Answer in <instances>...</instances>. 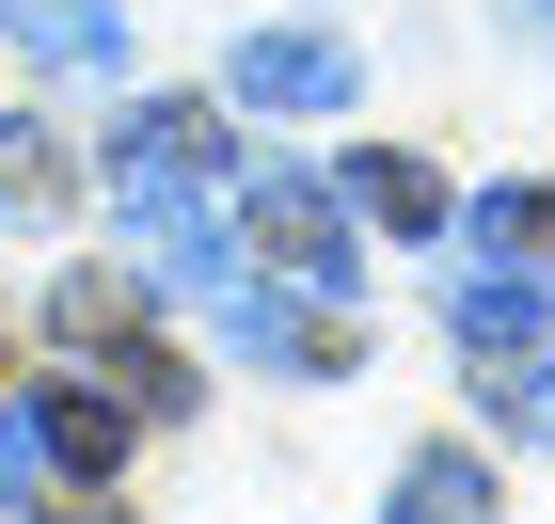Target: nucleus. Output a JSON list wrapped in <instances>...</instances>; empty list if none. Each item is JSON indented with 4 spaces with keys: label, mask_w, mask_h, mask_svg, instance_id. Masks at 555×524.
Masks as SVG:
<instances>
[{
    "label": "nucleus",
    "mask_w": 555,
    "mask_h": 524,
    "mask_svg": "<svg viewBox=\"0 0 555 524\" xmlns=\"http://www.w3.org/2000/svg\"><path fill=\"white\" fill-rule=\"evenodd\" d=\"M16 477H33V430H16V413H0V509H16Z\"/></svg>",
    "instance_id": "12"
},
{
    "label": "nucleus",
    "mask_w": 555,
    "mask_h": 524,
    "mask_svg": "<svg viewBox=\"0 0 555 524\" xmlns=\"http://www.w3.org/2000/svg\"><path fill=\"white\" fill-rule=\"evenodd\" d=\"M0 207H64V159H48L33 128H0Z\"/></svg>",
    "instance_id": "10"
},
{
    "label": "nucleus",
    "mask_w": 555,
    "mask_h": 524,
    "mask_svg": "<svg viewBox=\"0 0 555 524\" xmlns=\"http://www.w3.org/2000/svg\"><path fill=\"white\" fill-rule=\"evenodd\" d=\"M238 239H270V270H286V286H318V303L349 286V207L318 191V175H286V159L238 175Z\"/></svg>",
    "instance_id": "1"
},
{
    "label": "nucleus",
    "mask_w": 555,
    "mask_h": 524,
    "mask_svg": "<svg viewBox=\"0 0 555 524\" xmlns=\"http://www.w3.org/2000/svg\"><path fill=\"white\" fill-rule=\"evenodd\" d=\"M0 16H16V48L64 64V80H112V64H128V0H0Z\"/></svg>",
    "instance_id": "5"
},
{
    "label": "nucleus",
    "mask_w": 555,
    "mask_h": 524,
    "mask_svg": "<svg viewBox=\"0 0 555 524\" xmlns=\"http://www.w3.org/2000/svg\"><path fill=\"white\" fill-rule=\"evenodd\" d=\"M207 318H222V349L301 366V382H334V366H349V334H334V318L301 303V286H255V270H222V286H207Z\"/></svg>",
    "instance_id": "2"
},
{
    "label": "nucleus",
    "mask_w": 555,
    "mask_h": 524,
    "mask_svg": "<svg viewBox=\"0 0 555 524\" xmlns=\"http://www.w3.org/2000/svg\"><path fill=\"white\" fill-rule=\"evenodd\" d=\"M382 524H492V477H476L461 445H428L413 477H397V509H382Z\"/></svg>",
    "instance_id": "8"
},
{
    "label": "nucleus",
    "mask_w": 555,
    "mask_h": 524,
    "mask_svg": "<svg viewBox=\"0 0 555 524\" xmlns=\"http://www.w3.org/2000/svg\"><path fill=\"white\" fill-rule=\"evenodd\" d=\"M476 255H524V270H540L555 255V191H492V207H476Z\"/></svg>",
    "instance_id": "9"
},
{
    "label": "nucleus",
    "mask_w": 555,
    "mask_h": 524,
    "mask_svg": "<svg viewBox=\"0 0 555 524\" xmlns=\"http://www.w3.org/2000/svg\"><path fill=\"white\" fill-rule=\"evenodd\" d=\"M238 112H349V48L334 33H238Z\"/></svg>",
    "instance_id": "3"
},
{
    "label": "nucleus",
    "mask_w": 555,
    "mask_h": 524,
    "mask_svg": "<svg viewBox=\"0 0 555 524\" xmlns=\"http://www.w3.org/2000/svg\"><path fill=\"white\" fill-rule=\"evenodd\" d=\"M492 397H508V430H524V445H555V349H524Z\"/></svg>",
    "instance_id": "11"
},
{
    "label": "nucleus",
    "mask_w": 555,
    "mask_h": 524,
    "mask_svg": "<svg viewBox=\"0 0 555 524\" xmlns=\"http://www.w3.org/2000/svg\"><path fill=\"white\" fill-rule=\"evenodd\" d=\"M33 461H64V477H112V461H128V397H112V382H48Z\"/></svg>",
    "instance_id": "6"
},
{
    "label": "nucleus",
    "mask_w": 555,
    "mask_h": 524,
    "mask_svg": "<svg viewBox=\"0 0 555 524\" xmlns=\"http://www.w3.org/2000/svg\"><path fill=\"white\" fill-rule=\"evenodd\" d=\"M80 524H112V509H80Z\"/></svg>",
    "instance_id": "14"
},
{
    "label": "nucleus",
    "mask_w": 555,
    "mask_h": 524,
    "mask_svg": "<svg viewBox=\"0 0 555 524\" xmlns=\"http://www.w3.org/2000/svg\"><path fill=\"white\" fill-rule=\"evenodd\" d=\"M444 318H461V349H476V366H524V349L555 334V286L508 255V270H461V303H444Z\"/></svg>",
    "instance_id": "4"
},
{
    "label": "nucleus",
    "mask_w": 555,
    "mask_h": 524,
    "mask_svg": "<svg viewBox=\"0 0 555 524\" xmlns=\"http://www.w3.org/2000/svg\"><path fill=\"white\" fill-rule=\"evenodd\" d=\"M524 16H540V33H555V0H524Z\"/></svg>",
    "instance_id": "13"
},
{
    "label": "nucleus",
    "mask_w": 555,
    "mask_h": 524,
    "mask_svg": "<svg viewBox=\"0 0 555 524\" xmlns=\"http://www.w3.org/2000/svg\"><path fill=\"white\" fill-rule=\"evenodd\" d=\"M349 207L382 222V239H428V222H444V175L428 159H349Z\"/></svg>",
    "instance_id": "7"
}]
</instances>
